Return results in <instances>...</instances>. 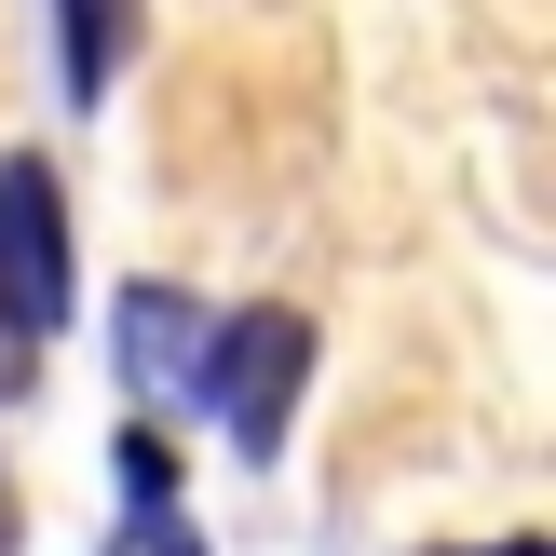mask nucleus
Returning a JSON list of instances; mask_svg holds the SVG:
<instances>
[{"label": "nucleus", "instance_id": "nucleus-5", "mask_svg": "<svg viewBox=\"0 0 556 556\" xmlns=\"http://www.w3.org/2000/svg\"><path fill=\"white\" fill-rule=\"evenodd\" d=\"M109 556H204V530H190L177 503H136V516H123V543H109Z\"/></svg>", "mask_w": 556, "mask_h": 556}, {"label": "nucleus", "instance_id": "nucleus-4", "mask_svg": "<svg viewBox=\"0 0 556 556\" xmlns=\"http://www.w3.org/2000/svg\"><path fill=\"white\" fill-rule=\"evenodd\" d=\"M54 27H68V109H96L109 96V68H123V41H136V0H54Z\"/></svg>", "mask_w": 556, "mask_h": 556}, {"label": "nucleus", "instance_id": "nucleus-6", "mask_svg": "<svg viewBox=\"0 0 556 556\" xmlns=\"http://www.w3.org/2000/svg\"><path fill=\"white\" fill-rule=\"evenodd\" d=\"M27 367H41V353H27V340H0V394H27Z\"/></svg>", "mask_w": 556, "mask_h": 556}, {"label": "nucleus", "instance_id": "nucleus-2", "mask_svg": "<svg viewBox=\"0 0 556 556\" xmlns=\"http://www.w3.org/2000/svg\"><path fill=\"white\" fill-rule=\"evenodd\" d=\"M68 326V204H54V163L14 150L0 163V340L41 353Z\"/></svg>", "mask_w": 556, "mask_h": 556}, {"label": "nucleus", "instance_id": "nucleus-3", "mask_svg": "<svg viewBox=\"0 0 556 556\" xmlns=\"http://www.w3.org/2000/svg\"><path fill=\"white\" fill-rule=\"evenodd\" d=\"M204 299H177V286H123V313H109V340H123V380L150 407H190V367H204Z\"/></svg>", "mask_w": 556, "mask_h": 556}, {"label": "nucleus", "instance_id": "nucleus-1", "mask_svg": "<svg viewBox=\"0 0 556 556\" xmlns=\"http://www.w3.org/2000/svg\"><path fill=\"white\" fill-rule=\"evenodd\" d=\"M299 380H313V313H286V299L217 313L204 326V367H190V421L231 434V462H271V448H286Z\"/></svg>", "mask_w": 556, "mask_h": 556}]
</instances>
